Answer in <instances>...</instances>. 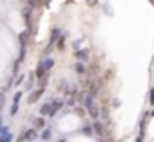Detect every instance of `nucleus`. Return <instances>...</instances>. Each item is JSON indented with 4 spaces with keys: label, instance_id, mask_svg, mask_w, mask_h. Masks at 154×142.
Segmentation results:
<instances>
[{
    "label": "nucleus",
    "instance_id": "20e7f679",
    "mask_svg": "<svg viewBox=\"0 0 154 142\" xmlns=\"http://www.w3.org/2000/svg\"><path fill=\"white\" fill-rule=\"evenodd\" d=\"M40 66L44 67V71L47 73L49 69H53V67H54V60H53V58H45L44 62H40Z\"/></svg>",
    "mask_w": 154,
    "mask_h": 142
},
{
    "label": "nucleus",
    "instance_id": "aec40b11",
    "mask_svg": "<svg viewBox=\"0 0 154 142\" xmlns=\"http://www.w3.org/2000/svg\"><path fill=\"white\" fill-rule=\"evenodd\" d=\"M141 140H143V135L140 133V135H138V138H136V142H141Z\"/></svg>",
    "mask_w": 154,
    "mask_h": 142
},
{
    "label": "nucleus",
    "instance_id": "5701e85b",
    "mask_svg": "<svg viewBox=\"0 0 154 142\" xmlns=\"http://www.w3.org/2000/svg\"><path fill=\"white\" fill-rule=\"evenodd\" d=\"M152 115H154V111H152Z\"/></svg>",
    "mask_w": 154,
    "mask_h": 142
},
{
    "label": "nucleus",
    "instance_id": "1a4fd4ad",
    "mask_svg": "<svg viewBox=\"0 0 154 142\" xmlns=\"http://www.w3.org/2000/svg\"><path fill=\"white\" fill-rule=\"evenodd\" d=\"M45 126V120H44V117H40V118H35V127L36 129H40V127H44Z\"/></svg>",
    "mask_w": 154,
    "mask_h": 142
},
{
    "label": "nucleus",
    "instance_id": "6ab92c4d",
    "mask_svg": "<svg viewBox=\"0 0 154 142\" xmlns=\"http://www.w3.org/2000/svg\"><path fill=\"white\" fill-rule=\"evenodd\" d=\"M96 2H98V0H87V4H89V6H96Z\"/></svg>",
    "mask_w": 154,
    "mask_h": 142
},
{
    "label": "nucleus",
    "instance_id": "f03ea898",
    "mask_svg": "<svg viewBox=\"0 0 154 142\" xmlns=\"http://www.w3.org/2000/svg\"><path fill=\"white\" fill-rule=\"evenodd\" d=\"M36 137H38L36 129H27V131L20 137V142H24V140H33V138H36Z\"/></svg>",
    "mask_w": 154,
    "mask_h": 142
},
{
    "label": "nucleus",
    "instance_id": "f3484780",
    "mask_svg": "<svg viewBox=\"0 0 154 142\" xmlns=\"http://www.w3.org/2000/svg\"><path fill=\"white\" fill-rule=\"evenodd\" d=\"M22 98V91H17V95H15V98H13V102H18Z\"/></svg>",
    "mask_w": 154,
    "mask_h": 142
},
{
    "label": "nucleus",
    "instance_id": "f257e3e1",
    "mask_svg": "<svg viewBox=\"0 0 154 142\" xmlns=\"http://www.w3.org/2000/svg\"><path fill=\"white\" fill-rule=\"evenodd\" d=\"M85 108L89 109V113H91L93 118H98V109L94 108V100H93V97H87V98H85Z\"/></svg>",
    "mask_w": 154,
    "mask_h": 142
},
{
    "label": "nucleus",
    "instance_id": "dca6fc26",
    "mask_svg": "<svg viewBox=\"0 0 154 142\" xmlns=\"http://www.w3.org/2000/svg\"><path fill=\"white\" fill-rule=\"evenodd\" d=\"M18 111V102H13V106H11V115H15Z\"/></svg>",
    "mask_w": 154,
    "mask_h": 142
},
{
    "label": "nucleus",
    "instance_id": "0eeeda50",
    "mask_svg": "<svg viewBox=\"0 0 154 142\" xmlns=\"http://www.w3.org/2000/svg\"><path fill=\"white\" fill-rule=\"evenodd\" d=\"M60 35H62V31H60V29H53V33H51V46L60 38Z\"/></svg>",
    "mask_w": 154,
    "mask_h": 142
},
{
    "label": "nucleus",
    "instance_id": "ddd939ff",
    "mask_svg": "<svg viewBox=\"0 0 154 142\" xmlns=\"http://www.w3.org/2000/svg\"><path fill=\"white\" fill-rule=\"evenodd\" d=\"M76 71H78V73H85V67H84V64H82V62L76 64Z\"/></svg>",
    "mask_w": 154,
    "mask_h": 142
},
{
    "label": "nucleus",
    "instance_id": "a211bd4d",
    "mask_svg": "<svg viewBox=\"0 0 154 142\" xmlns=\"http://www.w3.org/2000/svg\"><path fill=\"white\" fill-rule=\"evenodd\" d=\"M150 104H152V106H154V88H152V89H150Z\"/></svg>",
    "mask_w": 154,
    "mask_h": 142
},
{
    "label": "nucleus",
    "instance_id": "9b49d317",
    "mask_svg": "<svg viewBox=\"0 0 154 142\" xmlns=\"http://www.w3.org/2000/svg\"><path fill=\"white\" fill-rule=\"evenodd\" d=\"M8 133H9V127H8V126H0V138L6 137Z\"/></svg>",
    "mask_w": 154,
    "mask_h": 142
},
{
    "label": "nucleus",
    "instance_id": "4468645a",
    "mask_svg": "<svg viewBox=\"0 0 154 142\" xmlns=\"http://www.w3.org/2000/svg\"><path fill=\"white\" fill-rule=\"evenodd\" d=\"M26 40H27V31H24V33L20 35V42L24 44V47H26Z\"/></svg>",
    "mask_w": 154,
    "mask_h": 142
},
{
    "label": "nucleus",
    "instance_id": "7ed1b4c3",
    "mask_svg": "<svg viewBox=\"0 0 154 142\" xmlns=\"http://www.w3.org/2000/svg\"><path fill=\"white\" fill-rule=\"evenodd\" d=\"M42 95H44V89H36V91H33V93L29 95L27 102H29V104H35V102H36V100H38V98L42 97Z\"/></svg>",
    "mask_w": 154,
    "mask_h": 142
},
{
    "label": "nucleus",
    "instance_id": "4be33fe9",
    "mask_svg": "<svg viewBox=\"0 0 154 142\" xmlns=\"http://www.w3.org/2000/svg\"><path fill=\"white\" fill-rule=\"evenodd\" d=\"M0 126H2V115H0Z\"/></svg>",
    "mask_w": 154,
    "mask_h": 142
},
{
    "label": "nucleus",
    "instance_id": "b1692460",
    "mask_svg": "<svg viewBox=\"0 0 154 142\" xmlns=\"http://www.w3.org/2000/svg\"><path fill=\"white\" fill-rule=\"evenodd\" d=\"M24 2H26V0H24Z\"/></svg>",
    "mask_w": 154,
    "mask_h": 142
},
{
    "label": "nucleus",
    "instance_id": "2eb2a0df",
    "mask_svg": "<svg viewBox=\"0 0 154 142\" xmlns=\"http://www.w3.org/2000/svg\"><path fill=\"white\" fill-rule=\"evenodd\" d=\"M82 131H84V135H87V137H91V135H93V129H91L89 126H85V127H84Z\"/></svg>",
    "mask_w": 154,
    "mask_h": 142
},
{
    "label": "nucleus",
    "instance_id": "6e6552de",
    "mask_svg": "<svg viewBox=\"0 0 154 142\" xmlns=\"http://www.w3.org/2000/svg\"><path fill=\"white\" fill-rule=\"evenodd\" d=\"M40 113H42V115H51V104L45 102V104L40 108Z\"/></svg>",
    "mask_w": 154,
    "mask_h": 142
},
{
    "label": "nucleus",
    "instance_id": "423d86ee",
    "mask_svg": "<svg viewBox=\"0 0 154 142\" xmlns=\"http://www.w3.org/2000/svg\"><path fill=\"white\" fill-rule=\"evenodd\" d=\"M76 58H78L80 62H87V58H89V51H87V49L76 51Z\"/></svg>",
    "mask_w": 154,
    "mask_h": 142
},
{
    "label": "nucleus",
    "instance_id": "39448f33",
    "mask_svg": "<svg viewBox=\"0 0 154 142\" xmlns=\"http://www.w3.org/2000/svg\"><path fill=\"white\" fill-rule=\"evenodd\" d=\"M62 106H63V102H62V100H54V102L51 104V115H49V117H54V115H56V111H58Z\"/></svg>",
    "mask_w": 154,
    "mask_h": 142
},
{
    "label": "nucleus",
    "instance_id": "f8f14e48",
    "mask_svg": "<svg viewBox=\"0 0 154 142\" xmlns=\"http://www.w3.org/2000/svg\"><path fill=\"white\" fill-rule=\"evenodd\" d=\"M0 142H13V135H11V131H9L6 137H2V138H0Z\"/></svg>",
    "mask_w": 154,
    "mask_h": 142
},
{
    "label": "nucleus",
    "instance_id": "412c9836",
    "mask_svg": "<svg viewBox=\"0 0 154 142\" xmlns=\"http://www.w3.org/2000/svg\"><path fill=\"white\" fill-rule=\"evenodd\" d=\"M2 102H4V95H0V106H2Z\"/></svg>",
    "mask_w": 154,
    "mask_h": 142
},
{
    "label": "nucleus",
    "instance_id": "9d476101",
    "mask_svg": "<svg viewBox=\"0 0 154 142\" xmlns=\"http://www.w3.org/2000/svg\"><path fill=\"white\" fill-rule=\"evenodd\" d=\"M51 135H53V133H51V129H44V133H42L40 137H42V140H49V138H51Z\"/></svg>",
    "mask_w": 154,
    "mask_h": 142
}]
</instances>
